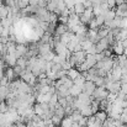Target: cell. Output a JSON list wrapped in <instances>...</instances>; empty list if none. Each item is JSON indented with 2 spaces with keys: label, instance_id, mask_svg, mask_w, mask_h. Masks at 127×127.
Segmentation results:
<instances>
[{
  "label": "cell",
  "instance_id": "1",
  "mask_svg": "<svg viewBox=\"0 0 127 127\" xmlns=\"http://www.w3.org/2000/svg\"><path fill=\"white\" fill-rule=\"evenodd\" d=\"M93 17H94V14H93V7H88V9H85L84 12H83L82 15H79L80 22H82V24H84V25H88Z\"/></svg>",
  "mask_w": 127,
  "mask_h": 127
},
{
  "label": "cell",
  "instance_id": "2",
  "mask_svg": "<svg viewBox=\"0 0 127 127\" xmlns=\"http://www.w3.org/2000/svg\"><path fill=\"white\" fill-rule=\"evenodd\" d=\"M27 52H29V47L26 44H24V43H17L16 44V57L17 58L26 56Z\"/></svg>",
  "mask_w": 127,
  "mask_h": 127
},
{
  "label": "cell",
  "instance_id": "3",
  "mask_svg": "<svg viewBox=\"0 0 127 127\" xmlns=\"http://www.w3.org/2000/svg\"><path fill=\"white\" fill-rule=\"evenodd\" d=\"M95 88H96V85H95L94 82L86 80V82H85V84L83 85V88H82V91L85 93V94H88V95H91V94H93V91L95 90Z\"/></svg>",
  "mask_w": 127,
  "mask_h": 127
},
{
  "label": "cell",
  "instance_id": "4",
  "mask_svg": "<svg viewBox=\"0 0 127 127\" xmlns=\"http://www.w3.org/2000/svg\"><path fill=\"white\" fill-rule=\"evenodd\" d=\"M4 75H6L7 77V79H9V82L11 83L17 75L15 74V72H14V68L12 67H6V68H4Z\"/></svg>",
  "mask_w": 127,
  "mask_h": 127
},
{
  "label": "cell",
  "instance_id": "5",
  "mask_svg": "<svg viewBox=\"0 0 127 127\" xmlns=\"http://www.w3.org/2000/svg\"><path fill=\"white\" fill-rule=\"evenodd\" d=\"M67 31H68L67 25H65V24H59V25L56 26V30H54V33H53V35H56V36H62V35L65 33Z\"/></svg>",
  "mask_w": 127,
  "mask_h": 127
},
{
  "label": "cell",
  "instance_id": "6",
  "mask_svg": "<svg viewBox=\"0 0 127 127\" xmlns=\"http://www.w3.org/2000/svg\"><path fill=\"white\" fill-rule=\"evenodd\" d=\"M80 75V72L77 69V68H70L69 70H67V77L69 78V79H72V80H74L75 78H78Z\"/></svg>",
  "mask_w": 127,
  "mask_h": 127
},
{
  "label": "cell",
  "instance_id": "7",
  "mask_svg": "<svg viewBox=\"0 0 127 127\" xmlns=\"http://www.w3.org/2000/svg\"><path fill=\"white\" fill-rule=\"evenodd\" d=\"M73 125V120H72V117L68 115V116H64L63 119H62V121H61V124H59V126L61 127H72Z\"/></svg>",
  "mask_w": 127,
  "mask_h": 127
},
{
  "label": "cell",
  "instance_id": "8",
  "mask_svg": "<svg viewBox=\"0 0 127 127\" xmlns=\"http://www.w3.org/2000/svg\"><path fill=\"white\" fill-rule=\"evenodd\" d=\"M80 93H82V88L75 84H73L70 86V89H69V94H70L72 96H74V97H77Z\"/></svg>",
  "mask_w": 127,
  "mask_h": 127
},
{
  "label": "cell",
  "instance_id": "9",
  "mask_svg": "<svg viewBox=\"0 0 127 127\" xmlns=\"http://www.w3.org/2000/svg\"><path fill=\"white\" fill-rule=\"evenodd\" d=\"M94 115H95L96 120H99V121H101V122H104V121L107 119V114H106V111H104V110H99V111H96Z\"/></svg>",
  "mask_w": 127,
  "mask_h": 127
},
{
  "label": "cell",
  "instance_id": "10",
  "mask_svg": "<svg viewBox=\"0 0 127 127\" xmlns=\"http://www.w3.org/2000/svg\"><path fill=\"white\" fill-rule=\"evenodd\" d=\"M85 62L90 65V67H95L96 64V58H95V54H86L85 56Z\"/></svg>",
  "mask_w": 127,
  "mask_h": 127
},
{
  "label": "cell",
  "instance_id": "11",
  "mask_svg": "<svg viewBox=\"0 0 127 127\" xmlns=\"http://www.w3.org/2000/svg\"><path fill=\"white\" fill-rule=\"evenodd\" d=\"M73 10H74V12H75L77 15H82V14L84 12L85 7L82 2H75V5L73 6Z\"/></svg>",
  "mask_w": 127,
  "mask_h": 127
},
{
  "label": "cell",
  "instance_id": "12",
  "mask_svg": "<svg viewBox=\"0 0 127 127\" xmlns=\"http://www.w3.org/2000/svg\"><path fill=\"white\" fill-rule=\"evenodd\" d=\"M79 112L83 115V116H86V117H89L90 115H93V112H91V107H90V105H84L80 110H79Z\"/></svg>",
  "mask_w": 127,
  "mask_h": 127
},
{
  "label": "cell",
  "instance_id": "13",
  "mask_svg": "<svg viewBox=\"0 0 127 127\" xmlns=\"http://www.w3.org/2000/svg\"><path fill=\"white\" fill-rule=\"evenodd\" d=\"M85 82H86V80H85V77L80 74L78 78H75V79L73 80V84L78 85V86H80V88H83V85L85 84Z\"/></svg>",
  "mask_w": 127,
  "mask_h": 127
},
{
  "label": "cell",
  "instance_id": "14",
  "mask_svg": "<svg viewBox=\"0 0 127 127\" xmlns=\"http://www.w3.org/2000/svg\"><path fill=\"white\" fill-rule=\"evenodd\" d=\"M93 44H94V43L91 42L90 40H88V38H86V40H84V41H82V42H80V46H82V51L86 52V51H88V49H89V48L93 46Z\"/></svg>",
  "mask_w": 127,
  "mask_h": 127
},
{
  "label": "cell",
  "instance_id": "15",
  "mask_svg": "<svg viewBox=\"0 0 127 127\" xmlns=\"http://www.w3.org/2000/svg\"><path fill=\"white\" fill-rule=\"evenodd\" d=\"M94 83L96 86H104L105 85V77H96V79L94 80Z\"/></svg>",
  "mask_w": 127,
  "mask_h": 127
},
{
  "label": "cell",
  "instance_id": "16",
  "mask_svg": "<svg viewBox=\"0 0 127 127\" xmlns=\"http://www.w3.org/2000/svg\"><path fill=\"white\" fill-rule=\"evenodd\" d=\"M88 25H89V29H90V30H97V29L100 27V26L97 25V22H96L95 17H93V19L90 20V22H89Z\"/></svg>",
  "mask_w": 127,
  "mask_h": 127
},
{
  "label": "cell",
  "instance_id": "17",
  "mask_svg": "<svg viewBox=\"0 0 127 127\" xmlns=\"http://www.w3.org/2000/svg\"><path fill=\"white\" fill-rule=\"evenodd\" d=\"M7 110H9V106H7L6 101L5 100L0 101V114H5V112H7Z\"/></svg>",
  "mask_w": 127,
  "mask_h": 127
},
{
  "label": "cell",
  "instance_id": "18",
  "mask_svg": "<svg viewBox=\"0 0 127 127\" xmlns=\"http://www.w3.org/2000/svg\"><path fill=\"white\" fill-rule=\"evenodd\" d=\"M51 121H52V124H53L54 126H57V125H59V124H61L62 119H61V117H59L58 115L53 114V115H52V117H51Z\"/></svg>",
  "mask_w": 127,
  "mask_h": 127
},
{
  "label": "cell",
  "instance_id": "19",
  "mask_svg": "<svg viewBox=\"0 0 127 127\" xmlns=\"http://www.w3.org/2000/svg\"><path fill=\"white\" fill-rule=\"evenodd\" d=\"M95 20H96V22H97V25H99V26H102V25L105 24V16H104V15L95 16Z\"/></svg>",
  "mask_w": 127,
  "mask_h": 127
},
{
  "label": "cell",
  "instance_id": "20",
  "mask_svg": "<svg viewBox=\"0 0 127 127\" xmlns=\"http://www.w3.org/2000/svg\"><path fill=\"white\" fill-rule=\"evenodd\" d=\"M77 124H78V125H79L80 127L86 126V124H88V117H86V116H83V115H82V117H80V119L78 120V122H77Z\"/></svg>",
  "mask_w": 127,
  "mask_h": 127
},
{
  "label": "cell",
  "instance_id": "21",
  "mask_svg": "<svg viewBox=\"0 0 127 127\" xmlns=\"http://www.w3.org/2000/svg\"><path fill=\"white\" fill-rule=\"evenodd\" d=\"M116 99H117V94H114V93H109V94H107L106 100H107L109 102H114Z\"/></svg>",
  "mask_w": 127,
  "mask_h": 127
},
{
  "label": "cell",
  "instance_id": "22",
  "mask_svg": "<svg viewBox=\"0 0 127 127\" xmlns=\"http://www.w3.org/2000/svg\"><path fill=\"white\" fill-rule=\"evenodd\" d=\"M119 29H126L127 30V17H121V21H120V26Z\"/></svg>",
  "mask_w": 127,
  "mask_h": 127
},
{
  "label": "cell",
  "instance_id": "23",
  "mask_svg": "<svg viewBox=\"0 0 127 127\" xmlns=\"http://www.w3.org/2000/svg\"><path fill=\"white\" fill-rule=\"evenodd\" d=\"M85 53H86V54H96V53H97V51H96L95 43H94V44H93V46H91V47H90V48H89V49L85 52Z\"/></svg>",
  "mask_w": 127,
  "mask_h": 127
},
{
  "label": "cell",
  "instance_id": "24",
  "mask_svg": "<svg viewBox=\"0 0 127 127\" xmlns=\"http://www.w3.org/2000/svg\"><path fill=\"white\" fill-rule=\"evenodd\" d=\"M83 5H84L85 9H88V7H93V2H91L90 0H85L84 2H83Z\"/></svg>",
  "mask_w": 127,
  "mask_h": 127
},
{
  "label": "cell",
  "instance_id": "25",
  "mask_svg": "<svg viewBox=\"0 0 127 127\" xmlns=\"http://www.w3.org/2000/svg\"><path fill=\"white\" fill-rule=\"evenodd\" d=\"M91 2H93V6L94 5H100L101 2H102V0H90Z\"/></svg>",
  "mask_w": 127,
  "mask_h": 127
},
{
  "label": "cell",
  "instance_id": "26",
  "mask_svg": "<svg viewBox=\"0 0 127 127\" xmlns=\"http://www.w3.org/2000/svg\"><path fill=\"white\" fill-rule=\"evenodd\" d=\"M72 127H80V126H79V125H78L77 122H73V125H72Z\"/></svg>",
  "mask_w": 127,
  "mask_h": 127
},
{
  "label": "cell",
  "instance_id": "27",
  "mask_svg": "<svg viewBox=\"0 0 127 127\" xmlns=\"http://www.w3.org/2000/svg\"><path fill=\"white\" fill-rule=\"evenodd\" d=\"M124 54H125V56L127 57V46L125 47V49H124Z\"/></svg>",
  "mask_w": 127,
  "mask_h": 127
}]
</instances>
